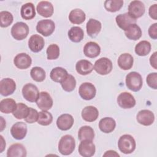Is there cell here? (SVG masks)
<instances>
[{
    "mask_svg": "<svg viewBox=\"0 0 157 157\" xmlns=\"http://www.w3.org/2000/svg\"><path fill=\"white\" fill-rule=\"evenodd\" d=\"M75 141L71 135H64L59 140L58 143L59 152L63 155H69L74 150Z\"/></svg>",
    "mask_w": 157,
    "mask_h": 157,
    "instance_id": "6da1fadb",
    "label": "cell"
},
{
    "mask_svg": "<svg viewBox=\"0 0 157 157\" xmlns=\"http://www.w3.org/2000/svg\"><path fill=\"white\" fill-rule=\"evenodd\" d=\"M118 147L121 152L124 154H130L136 149V144L134 137L129 134L121 136L118 142Z\"/></svg>",
    "mask_w": 157,
    "mask_h": 157,
    "instance_id": "7a4b0ae2",
    "label": "cell"
},
{
    "mask_svg": "<svg viewBox=\"0 0 157 157\" xmlns=\"http://www.w3.org/2000/svg\"><path fill=\"white\" fill-rule=\"evenodd\" d=\"M143 84L141 75L135 71L131 72L126 76V85L127 88L134 92L139 91Z\"/></svg>",
    "mask_w": 157,
    "mask_h": 157,
    "instance_id": "3957f363",
    "label": "cell"
},
{
    "mask_svg": "<svg viewBox=\"0 0 157 157\" xmlns=\"http://www.w3.org/2000/svg\"><path fill=\"white\" fill-rule=\"evenodd\" d=\"M113 68L112 61L106 57H102L96 61L93 69L99 74L105 75L109 74Z\"/></svg>",
    "mask_w": 157,
    "mask_h": 157,
    "instance_id": "277c9868",
    "label": "cell"
},
{
    "mask_svg": "<svg viewBox=\"0 0 157 157\" xmlns=\"http://www.w3.org/2000/svg\"><path fill=\"white\" fill-rule=\"evenodd\" d=\"M29 34V27L24 22H17L15 23L11 28V34L12 37L17 40H21L25 39Z\"/></svg>",
    "mask_w": 157,
    "mask_h": 157,
    "instance_id": "5b68a950",
    "label": "cell"
},
{
    "mask_svg": "<svg viewBox=\"0 0 157 157\" xmlns=\"http://www.w3.org/2000/svg\"><path fill=\"white\" fill-rule=\"evenodd\" d=\"M55 24L52 20H42L37 22L36 31L42 36L47 37L50 36L55 31Z\"/></svg>",
    "mask_w": 157,
    "mask_h": 157,
    "instance_id": "8992f818",
    "label": "cell"
},
{
    "mask_svg": "<svg viewBox=\"0 0 157 157\" xmlns=\"http://www.w3.org/2000/svg\"><path fill=\"white\" fill-rule=\"evenodd\" d=\"M39 91L37 87L33 83H26L22 88L23 98L31 102H36L39 97Z\"/></svg>",
    "mask_w": 157,
    "mask_h": 157,
    "instance_id": "52a82bcc",
    "label": "cell"
},
{
    "mask_svg": "<svg viewBox=\"0 0 157 157\" xmlns=\"http://www.w3.org/2000/svg\"><path fill=\"white\" fill-rule=\"evenodd\" d=\"M78 93L83 99L88 101L95 97L96 90L94 85L91 83L85 82L79 86Z\"/></svg>",
    "mask_w": 157,
    "mask_h": 157,
    "instance_id": "ba28073f",
    "label": "cell"
},
{
    "mask_svg": "<svg viewBox=\"0 0 157 157\" xmlns=\"http://www.w3.org/2000/svg\"><path fill=\"white\" fill-rule=\"evenodd\" d=\"M145 8L144 3L140 1H132L128 6V13L134 19L141 17L145 13Z\"/></svg>",
    "mask_w": 157,
    "mask_h": 157,
    "instance_id": "9c48e42d",
    "label": "cell"
},
{
    "mask_svg": "<svg viewBox=\"0 0 157 157\" xmlns=\"http://www.w3.org/2000/svg\"><path fill=\"white\" fill-rule=\"evenodd\" d=\"M117 103L123 109H131L135 106L136 100L134 96L128 92H123L117 97Z\"/></svg>",
    "mask_w": 157,
    "mask_h": 157,
    "instance_id": "30bf717a",
    "label": "cell"
},
{
    "mask_svg": "<svg viewBox=\"0 0 157 157\" xmlns=\"http://www.w3.org/2000/svg\"><path fill=\"white\" fill-rule=\"evenodd\" d=\"M16 90L15 81L10 78H4L0 81V93L4 96L12 94Z\"/></svg>",
    "mask_w": 157,
    "mask_h": 157,
    "instance_id": "8fae6325",
    "label": "cell"
},
{
    "mask_svg": "<svg viewBox=\"0 0 157 157\" xmlns=\"http://www.w3.org/2000/svg\"><path fill=\"white\" fill-rule=\"evenodd\" d=\"M53 99L51 96L46 91H42L39 93L36 101L37 107L42 110H48L53 106Z\"/></svg>",
    "mask_w": 157,
    "mask_h": 157,
    "instance_id": "7c38bea8",
    "label": "cell"
},
{
    "mask_svg": "<svg viewBox=\"0 0 157 157\" xmlns=\"http://www.w3.org/2000/svg\"><path fill=\"white\" fill-rule=\"evenodd\" d=\"M10 133L12 137L17 140L24 139L27 134L26 124L22 121L15 123L10 128Z\"/></svg>",
    "mask_w": 157,
    "mask_h": 157,
    "instance_id": "4fadbf2b",
    "label": "cell"
},
{
    "mask_svg": "<svg viewBox=\"0 0 157 157\" xmlns=\"http://www.w3.org/2000/svg\"><path fill=\"white\" fill-rule=\"evenodd\" d=\"M78 153L83 157H91L95 153L96 148L92 140H82L78 145Z\"/></svg>",
    "mask_w": 157,
    "mask_h": 157,
    "instance_id": "5bb4252c",
    "label": "cell"
},
{
    "mask_svg": "<svg viewBox=\"0 0 157 157\" xmlns=\"http://www.w3.org/2000/svg\"><path fill=\"white\" fill-rule=\"evenodd\" d=\"M137 122L144 126H150L155 120L153 113L149 110H142L138 112L136 116Z\"/></svg>",
    "mask_w": 157,
    "mask_h": 157,
    "instance_id": "9a60e30c",
    "label": "cell"
},
{
    "mask_svg": "<svg viewBox=\"0 0 157 157\" xmlns=\"http://www.w3.org/2000/svg\"><path fill=\"white\" fill-rule=\"evenodd\" d=\"M44 45V38L38 34H34L29 39L28 47L33 52L37 53L40 52L43 49Z\"/></svg>",
    "mask_w": 157,
    "mask_h": 157,
    "instance_id": "2e32d148",
    "label": "cell"
},
{
    "mask_svg": "<svg viewBox=\"0 0 157 157\" xmlns=\"http://www.w3.org/2000/svg\"><path fill=\"white\" fill-rule=\"evenodd\" d=\"M32 63L31 58L25 53H21L17 55L13 59L15 66L20 69H26L28 68Z\"/></svg>",
    "mask_w": 157,
    "mask_h": 157,
    "instance_id": "e0dca14e",
    "label": "cell"
},
{
    "mask_svg": "<svg viewBox=\"0 0 157 157\" xmlns=\"http://www.w3.org/2000/svg\"><path fill=\"white\" fill-rule=\"evenodd\" d=\"M74 122L73 117L67 113L61 115L56 120V126L61 131H67L71 128Z\"/></svg>",
    "mask_w": 157,
    "mask_h": 157,
    "instance_id": "ac0fdd59",
    "label": "cell"
},
{
    "mask_svg": "<svg viewBox=\"0 0 157 157\" xmlns=\"http://www.w3.org/2000/svg\"><path fill=\"white\" fill-rule=\"evenodd\" d=\"M54 9L52 4L47 1H42L38 3L37 6V13L45 18L50 17L53 13Z\"/></svg>",
    "mask_w": 157,
    "mask_h": 157,
    "instance_id": "d6986e66",
    "label": "cell"
},
{
    "mask_svg": "<svg viewBox=\"0 0 157 157\" xmlns=\"http://www.w3.org/2000/svg\"><path fill=\"white\" fill-rule=\"evenodd\" d=\"M115 21L119 28L123 31H124L130 25L136 23V20L131 17L128 12L118 15L115 18Z\"/></svg>",
    "mask_w": 157,
    "mask_h": 157,
    "instance_id": "ffe728a7",
    "label": "cell"
},
{
    "mask_svg": "<svg viewBox=\"0 0 157 157\" xmlns=\"http://www.w3.org/2000/svg\"><path fill=\"white\" fill-rule=\"evenodd\" d=\"M82 118L88 122H93L97 120L99 116V112L97 108L92 105L86 106L82 111Z\"/></svg>",
    "mask_w": 157,
    "mask_h": 157,
    "instance_id": "44dd1931",
    "label": "cell"
},
{
    "mask_svg": "<svg viewBox=\"0 0 157 157\" xmlns=\"http://www.w3.org/2000/svg\"><path fill=\"white\" fill-rule=\"evenodd\" d=\"M26 150L21 144H13L7 150V156L8 157H25L26 156Z\"/></svg>",
    "mask_w": 157,
    "mask_h": 157,
    "instance_id": "7402d4cb",
    "label": "cell"
},
{
    "mask_svg": "<svg viewBox=\"0 0 157 157\" xmlns=\"http://www.w3.org/2000/svg\"><path fill=\"white\" fill-rule=\"evenodd\" d=\"M101 27V23L99 21L93 18H90L86 23V33L90 37L94 38L99 33Z\"/></svg>",
    "mask_w": 157,
    "mask_h": 157,
    "instance_id": "603a6c76",
    "label": "cell"
},
{
    "mask_svg": "<svg viewBox=\"0 0 157 157\" xmlns=\"http://www.w3.org/2000/svg\"><path fill=\"white\" fill-rule=\"evenodd\" d=\"M100 52V46L94 42H88L83 47V53L85 55L90 58L97 57L99 55Z\"/></svg>",
    "mask_w": 157,
    "mask_h": 157,
    "instance_id": "cb8c5ba5",
    "label": "cell"
},
{
    "mask_svg": "<svg viewBox=\"0 0 157 157\" xmlns=\"http://www.w3.org/2000/svg\"><path fill=\"white\" fill-rule=\"evenodd\" d=\"M93 64L88 60L81 59L77 62L75 69L77 72L82 75H86L90 74L93 70Z\"/></svg>",
    "mask_w": 157,
    "mask_h": 157,
    "instance_id": "d4e9b609",
    "label": "cell"
},
{
    "mask_svg": "<svg viewBox=\"0 0 157 157\" xmlns=\"http://www.w3.org/2000/svg\"><path fill=\"white\" fill-rule=\"evenodd\" d=\"M118 65L123 70L126 71L130 69L134 63V58L129 53H123L118 58Z\"/></svg>",
    "mask_w": 157,
    "mask_h": 157,
    "instance_id": "484cf974",
    "label": "cell"
},
{
    "mask_svg": "<svg viewBox=\"0 0 157 157\" xmlns=\"http://www.w3.org/2000/svg\"><path fill=\"white\" fill-rule=\"evenodd\" d=\"M124 34L126 37L130 40H137L142 36V30L136 24L130 25L124 31Z\"/></svg>",
    "mask_w": 157,
    "mask_h": 157,
    "instance_id": "4316f807",
    "label": "cell"
},
{
    "mask_svg": "<svg viewBox=\"0 0 157 157\" xmlns=\"http://www.w3.org/2000/svg\"><path fill=\"white\" fill-rule=\"evenodd\" d=\"M116 126L115 120L111 117H104L99 122V128L100 130L104 133H110L112 132Z\"/></svg>",
    "mask_w": 157,
    "mask_h": 157,
    "instance_id": "83f0119b",
    "label": "cell"
},
{
    "mask_svg": "<svg viewBox=\"0 0 157 157\" xmlns=\"http://www.w3.org/2000/svg\"><path fill=\"white\" fill-rule=\"evenodd\" d=\"M20 14L21 17L26 20H31L36 16L34 5L31 2H27L21 7Z\"/></svg>",
    "mask_w": 157,
    "mask_h": 157,
    "instance_id": "f1b7e54d",
    "label": "cell"
},
{
    "mask_svg": "<svg viewBox=\"0 0 157 157\" xmlns=\"http://www.w3.org/2000/svg\"><path fill=\"white\" fill-rule=\"evenodd\" d=\"M68 73L67 71L61 67H56L53 68L50 74V78L58 83H61L67 76Z\"/></svg>",
    "mask_w": 157,
    "mask_h": 157,
    "instance_id": "f546056e",
    "label": "cell"
},
{
    "mask_svg": "<svg viewBox=\"0 0 157 157\" xmlns=\"http://www.w3.org/2000/svg\"><path fill=\"white\" fill-rule=\"evenodd\" d=\"M17 104L15 100L11 98L2 99L0 102V110L4 113H13L17 108Z\"/></svg>",
    "mask_w": 157,
    "mask_h": 157,
    "instance_id": "4dcf8cb0",
    "label": "cell"
},
{
    "mask_svg": "<svg viewBox=\"0 0 157 157\" xmlns=\"http://www.w3.org/2000/svg\"><path fill=\"white\" fill-rule=\"evenodd\" d=\"M86 18L85 12L80 9H75L71 11L69 15V20L73 24H81Z\"/></svg>",
    "mask_w": 157,
    "mask_h": 157,
    "instance_id": "1f68e13d",
    "label": "cell"
},
{
    "mask_svg": "<svg viewBox=\"0 0 157 157\" xmlns=\"http://www.w3.org/2000/svg\"><path fill=\"white\" fill-rule=\"evenodd\" d=\"M94 137V131L90 126H82L78 132V138L80 141L93 140Z\"/></svg>",
    "mask_w": 157,
    "mask_h": 157,
    "instance_id": "d6a6232c",
    "label": "cell"
},
{
    "mask_svg": "<svg viewBox=\"0 0 157 157\" xmlns=\"http://www.w3.org/2000/svg\"><path fill=\"white\" fill-rule=\"evenodd\" d=\"M68 37L72 42L78 43L83 39L84 32L80 27L73 26L68 31Z\"/></svg>",
    "mask_w": 157,
    "mask_h": 157,
    "instance_id": "836d02e7",
    "label": "cell"
},
{
    "mask_svg": "<svg viewBox=\"0 0 157 157\" xmlns=\"http://www.w3.org/2000/svg\"><path fill=\"white\" fill-rule=\"evenodd\" d=\"M151 51V44L147 40H142L135 47L136 53L140 56L147 55Z\"/></svg>",
    "mask_w": 157,
    "mask_h": 157,
    "instance_id": "e575fe53",
    "label": "cell"
},
{
    "mask_svg": "<svg viewBox=\"0 0 157 157\" xmlns=\"http://www.w3.org/2000/svg\"><path fill=\"white\" fill-rule=\"evenodd\" d=\"M29 112V107H28L26 104L20 102L17 105V108L15 111L12 113L13 115L18 120L25 119L28 115Z\"/></svg>",
    "mask_w": 157,
    "mask_h": 157,
    "instance_id": "d590c367",
    "label": "cell"
},
{
    "mask_svg": "<svg viewBox=\"0 0 157 157\" xmlns=\"http://www.w3.org/2000/svg\"><path fill=\"white\" fill-rule=\"evenodd\" d=\"M30 75L33 80L37 82L44 81L46 77L45 71L40 67H34L30 71Z\"/></svg>",
    "mask_w": 157,
    "mask_h": 157,
    "instance_id": "8d00e7d4",
    "label": "cell"
},
{
    "mask_svg": "<svg viewBox=\"0 0 157 157\" xmlns=\"http://www.w3.org/2000/svg\"><path fill=\"white\" fill-rule=\"evenodd\" d=\"M123 5L122 0H107L104 2L105 9L110 12L118 11Z\"/></svg>",
    "mask_w": 157,
    "mask_h": 157,
    "instance_id": "74e56055",
    "label": "cell"
},
{
    "mask_svg": "<svg viewBox=\"0 0 157 157\" xmlns=\"http://www.w3.org/2000/svg\"><path fill=\"white\" fill-rule=\"evenodd\" d=\"M63 89L67 92L72 91L76 86V80L74 77L71 74H68L66 78L61 83Z\"/></svg>",
    "mask_w": 157,
    "mask_h": 157,
    "instance_id": "f35d334b",
    "label": "cell"
},
{
    "mask_svg": "<svg viewBox=\"0 0 157 157\" xmlns=\"http://www.w3.org/2000/svg\"><path fill=\"white\" fill-rule=\"evenodd\" d=\"M53 121L52 115L47 112V110H42L39 112L37 123L42 126H48L52 123Z\"/></svg>",
    "mask_w": 157,
    "mask_h": 157,
    "instance_id": "ab89813d",
    "label": "cell"
},
{
    "mask_svg": "<svg viewBox=\"0 0 157 157\" xmlns=\"http://www.w3.org/2000/svg\"><path fill=\"white\" fill-rule=\"evenodd\" d=\"M13 15L8 11H1L0 12V26L2 28H7L13 22Z\"/></svg>",
    "mask_w": 157,
    "mask_h": 157,
    "instance_id": "60d3db41",
    "label": "cell"
},
{
    "mask_svg": "<svg viewBox=\"0 0 157 157\" xmlns=\"http://www.w3.org/2000/svg\"><path fill=\"white\" fill-rule=\"evenodd\" d=\"M47 59L48 60H53L57 59L59 56V46L55 44L50 45L46 51Z\"/></svg>",
    "mask_w": 157,
    "mask_h": 157,
    "instance_id": "b9f144b4",
    "label": "cell"
},
{
    "mask_svg": "<svg viewBox=\"0 0 157 157\" xmlns=\"http://www.w3.org/2000/svg\"><path fill=\"white\" fill-rule=\"evenodd\" d=\"M39 117V112L34 109L29 107V112L28 116L25 118L26 122L28 123H34L36 121H37Z\"/></svg>",
    "mask_w": 157,
    "mask_h": 157,
    "instance_id": "7bdbcfd3",
    "label": "cell"
},
{
    "mask_svg": "<svg viewBox=\"0 0 157 157\" xmlns=\"http://www.w3.org/2000/svg\"><path fill=\"white\" fill-rule=\"evenodd\" d=\"M147 85L154 90L157 89V73L152 72L149 74L146 79Z\"/></svg>",
    "mask_w": 157,
    "mask_h": 157,
    "instance_id": "ee69618b",
    "label": "cell"
},
{
    "mask_svg": "<svg viewBox=\"0 0 157 157\" xmlns=\"http://www.w3.org/2000/svg\"><path fill=\"white\" fill-rule=\"evenodd\" d=\"M148 34L150 37L153 39H157V23H155L151 25L148 30Z\"/></svg>",
    "mask_w": 157,
    "mask_h": 157,
    "instance_id": "f6af8a7d",
    "label": "cell"
},
{
    "mask_svg": "<svg viewBox=\"0 0 157 157\" xmlns=\"http://www.w3.org/2000/svg\"><path fill=\"white\" fill-rule=\"evenodd\" d=\"M148 13L150 17L151 18L154 20H157V4H155L150 7Z\"/></svg>",
    "mask_w": 157,
    "mask_h": 157,
    "instance_id": "bcb514c9",
    "label": "cell"
},
{
    "mask_svg": "<svg viewBox=\"0 0 157 157\" xmlns=\"http://www.w3.org/2000/svg\"><path fill=\"white\" fill-rule=\"evenodd\" d=\"M156 54H157V52H155L150 56V63L151 64V66L155 69H157V62H156V58H157V56H156Z\"/></svg>",
    "mask_w": 157,
    "mask_h": 157,
    "instance_id": "7dc6e473",
    "label": "cell"
},
{
    "mask_svg": "<svg viewBox=\"0 0 157 157\" xmlns=\"http://www.w3.org/2000/svg\"><path fill=\"white\" fill-rule=\"evenodd\" d=\"M103 156H120L119 154L113 150H108L103 155Z\"/></svg>",
    "mask_w": 157,
    "mask_h": 157,
    "instance_id": "c3c4849f",
    "label": "cell"
},
{
    "mask_svg": "<svg viewBox=\"0 0 157 157\" xmlns=\"http://www.w3.org/2000/svg\"><path fill=\"white\" fill-rule=\"evenodd\" d=\"M1 137V153H2L3 151V150H4L5 147H6V142L2 137V136H0Z\"/></svg>",
    "mask_w": 157,
    "mask_h": 157,
    "instance_id": "681fc988",
    "label": "cell"
},
{
    "mask_svg": "<svg viewBox=\"0 0 157 157\" xmlns=\"http://www.w3.org/2000/svg\"><path fill=\"white\" fill-rule=\"evenodd\" d=\"M1 131H2V130L4 129L6 127V121L4 120V122H2V117H1Z\"/></svg>",
    "mask_w": 157,
    "mask_h": 157,
    "instance_id": "f907efd6",
    "label": "cell"
}]
</instances>
